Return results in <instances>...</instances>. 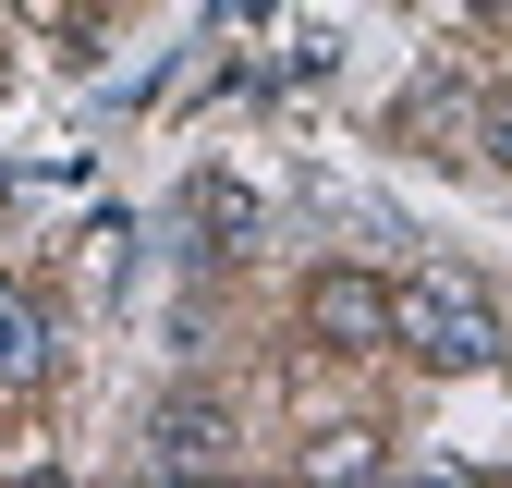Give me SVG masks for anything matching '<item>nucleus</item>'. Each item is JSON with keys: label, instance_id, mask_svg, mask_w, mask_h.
Returning a JSON list of instances; mask_svg holds the SVG:
<instances>
[{"label": "nucleus", "instance_id": "nucleus-1", "mask_svg": "<svg viewBox=\"0 0 512 488\" xmlns=\"http://www.w3.org/2000/svg\"><path fill=\"white\" fill-rule=\"evenodd\" d=\"M391 342L464 379V366H500V305H488V281H464V269H427V281L391 293Z\"/></svg>", "mask_w": 512, "mask_h": 488}, {"label": "nucleus", "instance_id": "nucleus-2", "mask_svg": "<svg viewBox=\"0 0 512 488\" xmlns=\"http://www.w3.org/2000/svg\"><path fill=\"white\" fill-rule=\"evenodd\" d=\"M244 452V427H232V403H208V391H171L159 415H147V476H220Z\"/></svg>", "mask_w": 512, "mask_h": 488}, {"label": "nucleus", "instance_id": "nucleus-3", "mask_svg": "<svg viewBox=\"0 0 512 488\" xmlns=\"http://www.w3.org/2000/svg\"><path fill=\"white\" fill-rule=\"evenodd\" d=\"M305 330L330 342V354H378V342H391V281H366V269H317V281H305Z\"/></svg>", "mask_w": 512, "mask_h": 488}, {"label": "nucleus", "instance_id": "nucleus-4", "mask_svg": "<svg viewBox=\"0 0 512 488\" xmlns=\"http://www.w3.org/2000/svg\"><path fill=\"white\" fill-rule=\"evenodd\" d=\"M171 232H196L183 257H232V244H256V196L220 183V171H196V183H183V208H171Z\"/></svg>", "mask_w": 512, "mask_h": 488}, {"label": "nucleus", "instance_id": "nucleus-5", "mask_svg": "<svg viewBox=\"0 0 512 488\" xmlns=\"http://www.w3.org/2000/svg\"><path fill=\"white\" fill-rule=\"evenodd\" d=\"M61 366V330H49V305L37 293H0V391H37Z\"/></svg>", "mask_w": 512, "mask_h": 488}, {"label": "nucleus", "instance_id": "nucleus-6", "mask_svg": "<svg viewBox=\"0 0 512 488\" xmlns=\"http://www.w3.org/2000/svg\"><path fill=\"white\" fill-rule=\"evenodd\" d=\"M366 464H378L366 440H317V452H305V476H366Z\"/></svg>", "mask_w": 512, "mask_h": 488}, {"label": "nucleus", "instance_id": "nucleus-7", "mask_svg": "<svg viewBox=\"0 0 512 488\" xmlns=\"http://www.w3.org/2000/svg\"><path fill=\"white\" fill-rule=\"evenodd\" d=\"M476 159H500V171H512V98H500V110L476 122Z\"/></svg>", "mask_w": 512, "mask_h": 488}, {"label": "nucleus", "instance_id": "nucleus-8", "mask_svg": "<svg viewBox=\"0 0 512 488\" xmlns=\"http://www.w3.org/2000/svg\"><path fill=\"white\" fill-rule=\"evenodd\" d=\"M208 13H220V25H269V0H208Z\"/></svg>", "mask_w": 512, "mask_h": 488}]
</instances>
